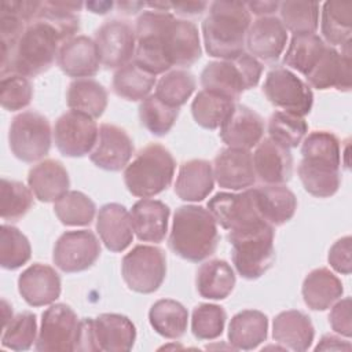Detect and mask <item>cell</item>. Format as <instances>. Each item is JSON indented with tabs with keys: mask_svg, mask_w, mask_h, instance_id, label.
I'll return each mask as SVG.
<instances>
[{
	"mask_svg": "<svg viewBox=\"0 0 352 352\" xmlns=\"http://www.w3.org/2000/svg\"><path fill=\"white\" fill-rule=\"evenodd\" d=\"M263 135L264 120L245 104H235L220 126L221 140L232 148L250 150L260 143Z\"/></svg>",
	"mask_w": 352,
	"mask_h": 352,
	"instance_id": "obj_20",
	"label": "cell"
},
{
	"mask_svg": "<svg viewBox=\"0 0 352 352\" xmlns=\"http://www.w3.org/2000/svg\"><path fill=\"white\" fill-rule=\"evenodd\" d=\"M227 314L217 304H199L192 309L191 331L198 340H214L223 334Z\"/></svg>",
	"mask_w": 352,
	"mask_h": 352,
	"instance_id": "obj_51",
	"label": "cell"
},
{
	"mask_svg": "<svg viewBox=\"0 0 352 352\" xmlns=\"http://www.w3.org/2000/svg\"><path fill=\"white\" fill-rule=\"evenodd\" d=\"M246 7L250 14L258 15L260 16H271L278 8L279 3L278 1H250L246 3Z\"/></svg>",
	"mask_w": 352,
	"mask_h": 352,
	"instance_id": "obj_58",
	"label": "cell"
},
{
	"mask_svg": "<svg viewBox=\"0 0 352 352\" xmlns=\"http://www.w3.org/2000/svg\"><path fill=\"white\" fill-rule=\"evenodd\" d=\"M18 292L30 307L51 305L60 296V276L51 265L34 263L19 275Z\"/></svg>",
	"mask_w": 352,
	"mask_h": 352,
	"instance_id": "obj_19",
	"label": "cell"
},
{
	"mask_svg": "<svg viewBox=\"0 0 352 352\" xmlns=\"http://www.w3.org/2000/svg\"><path fill=\"white\" fill-rule=\"evenodd\" d=\"M37 340V319L33 312L25 311L15 315L3 327L1 345L12 351H26Z\"/></svg>",
	"mask_w": 352,
	"mask_h": 352,
	"instance_id": "obj_50",
	"label": "cell"
},
{
	"mask_svg": "<svg viewBox=\"0 0 352 352\" xmlns=\"http://www.w3.org/2000/svg\"><path fill=\"white\" fill-rule=\"evenodd\" d=\"M315 351H351V344L338 336L324 334L315 346Z\"/></svg>",
	"mask_w": 352,
	"mask_h": 352,
	"instance_id": "obj_57",
	"label": "cell"
},
{
	"mask_svg": "<svg viewBox=\"0 0 352 352\" xmlns=\"http://www.w3.org/2000/svg\"><path fill=\"white\" fill-rule=\"evenodd\" d=\"M320 30L327 45H344L352 36V3L326 1L322 8Z\"/></svg>",
	"mask_w": 352,
	"mask_h": 352,
	"instance_id": "obj_38",
	"label": "cell"
},
{
	"mask_svg": "<svg viewBox=\"0 0 352 352\" xmlns=\"http://www.w3.org/2000/svg\"><path fill=\"white\" fill-rule=\"evenodd\" d=\"M100 256V242L89 230L63 232L55 242L52 260L63 272H80L91 268Z\"/></svg>",
	"mask_w": 352,
	"mask_h": 352,
	"instance_id": "obj_13",
	"label": "cell"
},
{
	"mask_svg": "<svg viewBox=\"0 0 352 352\" xmlns=\"http://www.w3.org/2000/svg\"><path fill=\"white\" fill-rule=\"evenodd\" d=\"M179 117V109L165 104L154 94L142 100L139 118L142 125L155 136L166 135Z\"/></svg>",
	"mask_w": 352,
	"mask_h": 352,
	"instance_id": "obj_47",
	"label": "cell"
},
{
	"mask_svg": "<svg viewBox=\"0 0 352 352\" xmlns=\"http://www.w3.org/2000/svg\"><path fill=\"white\" fill-rule=\"evenodd\" d=\"M82 6V3L72 1H41L36 19H41L55 28L65 43L74 37L80 29V16L77 12Z\"/></svg>",
	"mask_w": 352,
	"mask_h": 352,
	"instance_id": "obj_42",
	"label": "cell"
},
{
	"mask_svg": "<svg viewBox=\"0 0 352 352\" xmlns=\"http://www.w3.org/2000/svg\"><path fill=\"white\" fill-rule=\"evenodd\" d=\"M217 243V221L209 209L199 205H183L176 209L168 239L175 254L198 263L212 256Z\"/></svg>",
	"mask_w": 352,
	"mask_h": 352,
	"instance_id": "obj_2",
	"label": "cell"
},
{
	"mask_svg": "<svg viewBox=\"0 0 352 352\" xmlns=\"http://www.w3.org/2000/svg\"><path fill=\"white\" fill-rule=\"evenodd\" d=\"M329 322L331 329L346 338L352 334V319H351V298L345 297L342 300H337L331 305V311L329 314Z\"/></svg>",
	"mask_w": 352,
	"mask_h": 352,
	"instance_id": "obj_53",
	"label": "cell"
},
{
	"mask_svg": "<svg viewBox=\"0 0 352 352\" xmlns=\"http://www.w3.org/2000/svg\"><path fill=\"white\" fill-rule=\"evenodd\" d=\"M175 169L170 151L160 143H150L125 166L124 183L132 195L150 198L169 187Z\"/></svg>",
	"mask_w": 352,
	"mask_h": 352,
	"instance_id": "obj_3",
	"label": "cell"
},
{
	"mask_svg": "<svg viewBox=\"0 0 352 352\" xmlns=\"http://www.w3.org/2000/svg\"><path fill=\"white\" fill-rule=\"evenodd\" d=\"M252 155L256 176L263 183L283 184L292 179L293 157L290 148L265 138L260 140Z\"/></svg>",
	"mask_w": 352,
	"mask_h": 352,
	"instance_id": "obj_22",
	"label": "cell"
},
{
	"mask_svg": "<svg viewBox=\"0 0 352 352\" xmlns=\"http://www.w3.org/2000/svg\"><path fill=\"white\" fill-rule=\"evenodd\" d=\"M1 219L16 221L23 217L33 205V192L18 180L3 177L0 183Z\"/></svg>",
	"mask_w": 352,
	"mask_h": 352,
	"instance_id": "obj_49",
	"label": "cell"
},
{
	"mask_svg": "<svg viewBox=\"0 0 352 352\" xmlns=\"http://www.w3.org/2000/svg\"><path fill=\"white\" fill-rule=\"evenodd\" d=\"M232 267L220 258L205 261L199 265L195 276L197 290L208 300H224L235 286Z\"/></svg>",
	"mask_w": 352,
	"mask_h": 352,
	"instance_id": "obj_35",
	"label": "cell"
},
{
	"mask_svg": "<svg viewBox=\"0 0 352 352\" xmlns=\"http://www.w3.org/2000/svg\"><path fill=\"white\" fill-rule=\"evenodd\" d=\"M173 16L169 11L147 10L136 19L133 62L154 76L165 74L172 67L165 50V30Z\"/></svg>",
	"mask_w": 352,
	"mask_h": 352,
	"instance_id": "obj_7",
	"label": "cell"
},
{
	"mask_svg": "<svg viewBox=\"0 0 352 352\" xmlns=\"http://www.w3.org/2000/svg\"><path fill=\"white\" fill-rule=\"evenodd\" d=\"M132 154L133 142L128 132L113 124H102L89 160L100 169L118 172L129 164Z\"/></svg>",
	"mask_w": 352,
	"mask_h": 352,
	"instance_id": "obj_17",
	"label": "cell"
},
{
	"mask_svg": "<svg viewBox=\"0 0 352 352\" xmlns=\"http://www.w3.org/2000/svg\"><path fill=\"white\" fill-rule=\"evenodd\" d=\"M32 248L26 235L14 226L3 224L0 230V265L16 270L30 260Z\"/></svg>",
	"mask_w": 352,
	"mask_h": 352,
	"instance_id": "obj_48",
	"label": "cell"
},
{
	"mask_svg": "<svg viewBox=\"0 0 352 352\" xmlns=\"http://www.w3.org/2000/svg\"><path fill=\"white\" fill-rule=\"evenodd\" d=\"M287 43L286 28L276 16H260L250 23L246 34L249 54L265 62L276 60Z\"/></svg>",
	"mask_w": 352,
	"mask_h": 352,
	"instance_id": "obj_21",
	"label": "cell"
},
{
	"mask_svg": "<svg viewBox=\"0 0 352 352\" xmlns=\"http://www.w3.org/2000/svg\"><path fill=\"white\" fill-rule=\"evenodd\" d=\"M14 318L12 315V307L6 301L1 300V319H3V327L8 324V322Z\"/></svg>",
	"mask_w": 352,
	"mask_h": 352,
	"instance_id": "obj_61",
	"label": "cell"
},
{
	"mask_svg": "<svg viewBox=\"0 0 352 352\" xmlns=\"http://www.w3.org/2000/svg\"><path fill=\"white\" fill-rule=\"evenodd\" d=\"M208 209L217 224L228 231L242 230L265 221L257 210L253 188L242 192H217L208 201Z\"/></svg>",
	"mask_w": 352,
	"mask_h": 352,
	"instance_id": "obj_15",
	"label": "cell"
},
{
	"mask_svg": "<svg viewBox=\"0 0 352 352\" xmlns=\"http://www.w3.org/2000/svg\"><path fill=\"white\" fill-rule=\"evenodd\" d=\"M129 213L133 232L139 241L158 243L165 238L170 209L162 201L142 198Z\"/></svg>",
	"mask_w": 352,
	"mask_h": 352,
	"instance_id": "obj_26",
	"label": "cell"
},
{
	"mask_svg": "<svg viewBox=\"0 0 352 352\" xmlns=\"http://www.w3.org/2000/svg\"><path fill=\"white\" fill-rule=\"evenodd\" d=\"M66 102L70 110L99 118L107 107V91L94 78H77L67 88Z\"/></svg>",
	"mask_w": 352,
	"mask_h": 352,
	"instance_id": "obj_36",
	"label": "cell"
},
{
	"mask_svg": "<svg viewBox=\"0 0 352 352\" xmlns=\"http://www.w3.org/2000/svg\"><path fill=\"white\" fill-rule=\"evenodd\" d=\"M151 327L162 337L176 340L184 336L188 323L187 308L170 298L155 301L148 311Z\"/></svg>",
	"mask_w": 352,
	"mask_h": 352,
	"instance_id": "obj_37",
	"label": "cell"
},
{
	"mask_svg": "<svg viewBox=\"0 0 352 352\" xmlns=\"http://www.w3.org/2000/svg\"><path fill=\"white\" fill-rule=\"evenodd\" d=\"M28 184L38 201L55 202L69 191L70 179L62 162L43 160L29 170Z\"/></svg>",
	"mask_w": 352,
	"mask_h": 352,
	"instance_id": "obj_29",
	"label": "cell"
},
{
	"mask_svg": "<svg viewBox=\"0 0 352 352\" xmlns=\"http://www.w3.org/2000/svg\"><path fill=\"white\" fill-rule=\"evenodd\" d=\"M94 330L99 351H129L136 340L135 324L121 314H100L94 319Z\"/></svg>",
	"mask_w": 352,
	"mask_h": 352,
	"instance_id": "obj_30",
	"label": "cell"
},
{
	"mask_svg": "<svg viewBox=\"0 0 352 352\" xmlns=\"http://www.w3.org/2000/svg\"><path fill=\"white\" fill-rule=\"evenodd\" d=\"M263 92L274 106L301 117L308 114L314 104L311 87L286 67H275L267 73Z\"/></svg>",
	"mask_w": 352,
	"mask_h": 352,
	"instance_id": "obj_10",
	"label": "cell"
},
{
	"mask_svg": "<svg viewBox=\"0 0 352 352\" xmlns=\"http://www.w3.org/2000/svg\"><path fill=\"white\" fill-rule=\"evenodd\" d=\"M351 236H342L338 241L333 243V246L329 250V264L330 267L342 274V275H349L351 274Z\"/></svg>",
	"mask_w": 352,
	"mask_h": 352,
	"instance_id": "obj_54",
	"label": "cell"
},
{
	"mask_svg": "<svg viewBox=\"0 0 352 352\" xmlns=\"http://www.w3.org/2000/svg\"><path fill=\"white\" fill-rule=\"evenodd\" d=\"M74 351H84V352H98L99 351L98 345H96L92 318L80 319Z\"/></svg>",
	"mask_w": 352,
	"mask_h": 352,
	"instance_id": "obj_55",
	"label": "cell"
},
{
	"mask_svg": "<svg viewBox=\"0 0 352 352\" xmlns=\"http://www.w3.org/2000/svg\"><path fill=\"white\" fill-rule=\"evenodd\" d=\"M326 43L315 33L293 34L283 56V63L307 76L324 52Z\"/></svg>",
	"mask_w": 352,
	"mask_h": 352,
	"instance_id": "obj_41",
	"label": "cell"
},
{
	"mask_svg": "<svg viewBox=\"0 0 352 352\" xmlns=\"http://www.w3.org/2000/svg\"><path fill=\"white\" fill-rule=\"evenodd\" d=\"M257 210L263 220L272 227L289 221L297 209V198L283 184H265L253 188Z\"/></svg>",
	"mask_w": 352,
	"mask_h": 352,
	"instance_id": "obj_28",
	"label": "cell"
},
{
	"mask_svg": "<svg viewBox=\"0 0 352 352\" xmlns=\"http://www.w3.org/2000/svg\"><path fill=\"white\" fill-rule=\"evenodd\" d=\"M252 15L242 1H213L202 22L206 52L219 59H232L245 52Z\"/></svg>",
	"mask_w": 352,
	"mask_h": 352,
	"instance_id": "obj_1",
	"label": "cell"
},
{
	"mask_svg": "<svg viewBox=\"0 0 352 352\" xmlns=\"http://www.w3.org/2000/svg\"><path fill=\"white\" fill-rule=\"evenodd\" d=\"M302 298L308 308L324 311L330 308L344 293L342 283L329 268L312 270L302 282Z\"/></svg>",
	"mask_w": 352,
	"mask_h": 352,
	"instance_id": "obj_33",
	"label": "cell"
},
{
	"mask_svg": "<svg viewBox=\"0 0 352 352\" xmlns=\"http://www.w3.org/2000/svg\"><path fill=\"white\" fill-rule=\"evenodd\" d=\"M212 168L217 184L234 191L253 186L257 179L250 150L226 147L214 157Z\"/></svg>",
	"mask_w": 352,
	"mask_h": 352,
	"instance_id": "obj_18",
	"label": "cell"
},
{
	"mask_svg": "<svg viewBox=\"0 0 352 352\" xmlns=\"http://www.w3.org/2000/svg\"><path fill=\"white\" fill-rule=\"evenodd\" d=\"M268 318L257 309L235 314L228 324V341L232 348L250 351L267 340Z\"/></svg>",
	"mask_w": 352,
	"mask_h": 352,
	"instance_id": "obj_34",
	"label": "cell"
},
{
	"mask_svg": "<svg viewBox=\"0 0 352 352\" xmlns=\"http://www.w3.org/2000/svg\"><path fill=\"white\" fill-rule=\"evenodd\" d=\"M208 7L205 1H179V3H169V10H173L176 15L182 16H195L201 15Z\"/></svg>",
	"mask_w": 352,
	"mask_h": 352,
	"instance_id": "obj_56",
	"label": "cell"
},
{
	"mask_svg": "<svg viewBox=\"0 0 352 352\" xmlns=\"http://www.w3.org/2000/svg\"><path fill=\"white\" fill-rule=\"evenodd\" d=\"M155 76L138 66L133 60L121 66L113 76V91L125 100H143L155 87Z\"/></svg>",
	"mask_w": 352,
	"mask_h": 352,
	"instance_id": "obj_39",
	"label": "cell"
},
{
	"mask_svg": "<svg viewBox=\"0 0 352 352\" xmlns=\"http://www.w3.org/2000/svg\"><path fill=\"white\" fill-rule=\"evenodd\" d=\"M165 48L172 66L194 65L202 55L195 23L173 16L165 30Z\"/></svg>",
	"mask_w": 352,
	"mask_h": 352,
	"instance_id": "obj_24",
	"label": "cell"
},
{
	"mask_svg": "<svg viewBox=\"0 0 352 352\" xmlns=\"http://www.w3.org/2000/svg\"><path fill=\"white\" fill-rule=\"evenodd\" d=\"M85 6L95 14H106L113 7V3L111 1L110 3L109 1H103V3L94 1V3H87Z\"/></svg>",
	"mask_w": 352,
	"mask_h": 352,
	"instance_id": "obj_59",
	"label": "cell"
},
{
	"mask_svg": "<svg viewBox=\"0 0 352 352\" xmlns=\"http://www.w3.org/2000/svg\"><path fill=\"white\" fill-rule=\"evenodd\" d=\"M118 8L126 14H135L139 11V8L146 7V3H131V1H121L117 4Z\"/></svg>",
	"mask_w": 352,
	"mask_h": 352,
	"instance_id": "obj_60",
	"label": "cell"
},
{
	"mask_svg": "<svg viewBox=\"0 0 352 352\" xmlns=\"http://www.w3.org/2000/svg\"><path fill=\"white\" fill-rule=\"evenodd\" d=\"M272 337L283 348L302 352L312 345L315 329L307 314L297 309H289L275 316L272 323Z\"/></svg>",
	"mask_w": 352,
	"mask_h": 352,
	"instance_id": "obj_27",
	"label": "cell"
},
{
	"mask_svg": "<svg viewBox=\"0 0 352 352\" xmlns=\"http://www.w3.org/2000/svg\"><path fill=\"white\" fill-rule=\"evenodd\" d=\"M214 176L212 164L206 160H190L180 165L175 192L182 201H204L213 190Z\"/></svg>",
	"mask_w": 352,
	"mask_h": 352,
	"instance_id": "obj_31",
	"label": "cell"
},
{
	"mask_svg": "<svg viewBox=\"0 0 352 352\" xmlns=\"http://www.w3.org/2000/svg\"><path fill=\"white\" fill-rule=\"evenodd\" d=\"M99 128L95 118L69 110L63 113L54 125V140L56 148L65 157H84L92 151L98 140Z\"/></svg>",
	"mask_w": 352,
	"mask_h": 352,
	"instance_id": "obj_11",
	"label": "cell"
},
{
	"mask_svg": "<svg viewBox=\"0 0 352 352\" xmlns=\"http://www.w3.org/2000/svg\"><path fill=\"white\" fill-rule=\"evenodd\" d=\"M232 248V263L236 272L249 280L264 275L275 261L274 236L275 231L267 221L228 231Z\"/></svg>",
	"mask_w": 352,
	"mask_h": 352,
	"instance_id": "obj_5",
	"label": "cell"
},
{
	"mask_svg": "<svg viewBox=\"0 0 352 352\" xmlns=\"http://www.w3.org/2000/svg\"><path fill=\"white\" fill-rule=\"evenodd\" d=\"M235 107V100L209 91H199L192 103L191 113L195 122L205 129L220 128Z\"/></svg>",
	"mask_w": 352,
	"mask_h": 352,
	"instance_id": "obj_40",
	"label": "cell"
},
{
	"mask_svg": "<svg viewBox=\"0 0 352 352\" xmlns=\"http://www.w3.org/2000/svg\"><path fill=\"white\" fill-rule=\"evenodd\" d=\"M100 63L107 69H120L132 62L136 50L133 28L120 19L107 21L99 26L94 38Z\"/></svg>",
	"mask_w": 352,
	"mask_h": 352,
	"instance_id": "obj_14",
	"label": "cell"
},
{
	"mask_svg": "<svg viewBox=\"0 0 352 352\" xmlns=\"http://www.w3.org/2000/svg\"><path fill=\"white\" fill-rule=\"evenodd\" d=\"M56 63L65 74L76 80L95 76L102 65L95 41L87 36H74L62 43Z\"/></svg>",
	"mask_w": 352,
	"mask_h": 352,
	"instance_id": "obj_23",
	"label": "cell"
},
{
	"mask_svg": "<svg viewBox=\"0 0 352 352\" xmlns=\"http://www.w3.org/2000/svg\"><path fill=\"white\" fill-rule=\"evenodd\" d=\"M33 98V87L28 77L10 73L1 77L0 102L6 110L16 111L30 104Z\"/></svg>",
	"mask_w": 352,
	"mask_h": 352,
	"instance_id": "obj_52",
	"label": "cell"
},
{
	"mask_svg": "<svg viewBox=\"0 0 352 352\" xmlns=\"http://www.w3.org/2000/svg\"><path fill=\"white\" fill-rule=\"evenodd\" d=\"M59 43H63V40L55 28L41 19H34L19 37L7 73L25 77L44 73L58 58Z\"/></svg>",
	"mask_w": 352,
	"mask_h": 352,
	"instance_id": "obj_4",
	"label": "cell"
},
{
	"mask_svg": "<svg viewBox=\"0 0 352 352\" xmlns=\"http://www.w3.org/2000/svg\"><path fill=\"white\" fill-rule=\"evenodd\" d=\"M121 274L126 286L143 294L154 293L166 275V256L153 245H138L122 257Z\"/></svg>",
	"mask_w": 352,
	"mask_h": 352,
	"instance_id": "obj_9",
	"label": "cell"
},
{
	"mask_svg": "<svg viewBox=\"0 0 352 352\" xmlns=\"http://www.w3.org/2000/svg\"><path fill=\"white\" fill-rule=\"evenodd\" d=\"M54 212L65 226H88L95 217L96 205L84 192L72 190L54 202Z\"/></svg>",
	"mask_w": 352,
	"mask_h": 352,
	"instance_id": "obj_43",
	"label": "cell"
},
{
	"mask_svg": "<svg viewBox=\"0 0 352 352\" xmlns=\"http://www.w3.org/2000/svg\"><path fill=\"white\" fill-rule=\"evenodd\" d=\"M308 132L304 117L290 111H275L268 120V135L276 143L293 148L297 147Z\"/></svg>",
	"mask_w": 352,
	"mask_h": 352,
	"instance_id": "obj_46",
	"label": "cell"
},
{
	"mask_svg": "<svg viewBox=\"0 0 352 352\" xmlns=\"http://www.w3.org/2000/svg\"><path fill=\"white\" fill-rule=\"evenodd\" d=\"M80 319L66 304H52L41 315V324L36 340L40 352L74 351Z\"/></svg>",
	"mask_w": 352,
	"mask_h": 352,
	"instance_id": "obj_12",
	"label": "cell"
},
{
	"mask_svg": "<svg viewBox=\"0 0 352 352\" xmlns=\"http://www.w3.org/2000/svg\"><path fill=\"white\" fill-rule=\"evenodd\" d=\"M96 231L103 245L114 253L125 250L133 239L131 213L117 202H110L99 209Z\"/></svg>",
	"mask_w": 352,
	"mask_h": 352,
	"instance_id": "obj_25",
	"label": "cell"
},
{
	"mask_svg": "<svg viewBox=\"0 0 352 352\" xmlns=\"http://www.w3.org/2000/svg\"><path fill=\"white\" fill-rule=\"evenodd\" d=\"M305 78L309 87L320 91L336 88L348 92L351 89V41L341 47V52L326 45L320 59Z\"/></svg>",
	"mask_w": 352,
	"mask_h": 352,
	"instance_id": "obj_16",
	"label": "cell"
},
{
	"mask_svg": "<svg viewBox=\"0 0 352 352\" xmlns=\"http://www.w3.org/2000/svg\"><path fill=\"white\" fill-rule=\"evenodd\" d=\"M261 73L258 59L243 52L232 59L209 62L201 73V85L205 91L236 100L242 92L258 84Z\"/></svg>",
	"mask_w": 352,
	"mask_h": 352,
	"instance_id": "obj_6",
	"label": "cell"
},
{
	"mask_svg": "<svg viewBox=\"0 0 352 352\" xmlns=\"http://www.w3.org/2000/svg\"><path fill=\"white\" fill-rule=\"evenodd\" d=\"M52 131L50 121L37 111L16 114L8 131V143L12 154L23 162L43 160L51 148Z\"/></svg>",
	"mask_w": 352,
	"mask_h": 352,
	"instance_id": "obj_8",
	"label": "cell"
},
{
	"mask_svg": "<svg viewBox=\"0 0 352 352\" xmlns=\"http://www.w3.org/2000/svg\"><path fill=\"white\" fill-rule=\"evenodd\" d=\"M340 168L341 165L329 161L302 158L297 166V173L305 191L318 198H329L340 188Z\"/></svg>",
	"mask_w": 352,
	"mask_h": 352,
	"instance_id": "obj_32",
	"label": "cell"
},
{
	"mask_svg": "<svg viewBox=\"0 0 352 352\" xmlns=\"http://www.w3.org/2000/svg\"><path fill=\"white\" fill-rule=\"evenodd\" d=\"M195 77L184 69L166 72L155 84L154 95L172 107L183 106L195 91Z\"/></svg>",
	"mask_w": 352,
	"mask_h": 352,
	"instance_id": "obj_45",
	"label": "cell"
},
{
	"mask_svg": "<svg viewBox=\"0 0 352 352\" xmlns=\"http://www.w3.org/2000/svg\"><path fill=\"white\" fill-rule=\"evenodd\" d=\"M280 22L294 34L315 33L319 25V3L286 0L279 3Z\"/></svg>",
	"mask_w": 352,
	"mask_h": 352,
	"instance_id": "obj_44",
	"label": "cell"
}]
</instances>
